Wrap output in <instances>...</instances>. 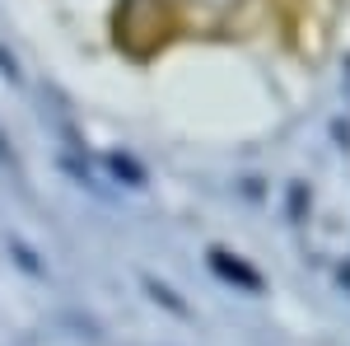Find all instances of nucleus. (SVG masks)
<instances>
[{
  "instance_id": "nucleus-1",
  "label": "nucleus",
  "mask_w": 350,
  "mask_h": 346,
  "mask_svg": "<svg viewBox=\"0 0 350 346\" xmlns=\"http://www.w3.org/2000/svg\"><path fill=\"white\" fill-rule=\"evenodd\" d=\"M211 267H215V271L224 276V281H234V286H243L247 295H262V286H267V281H262V276H257L252 267L243 262L239 253H229V248H211Z\"/></svg>"
},
{
  "instance_id": "nucleus-2",
  "label": "nucleus",
  "mask_w": 350,
  "mask_h": 346,
  "mask_svg": "<svg viewBox=\"0 0 350 346\" xmlns=\"http://www.w3.org/2000/svg\"><path fill=\"white\" fill-rule=\"evenodd\" d=\"M108 164H112V173H117V178H126V187H145V169H140L131 155H112Z\"/></svg>"
},
{
  "instance_id": "nucleus-3",
  "label": "nucleus",
  "mask_w": 350,
  "mask_h": 346,
  "mask_svg": "<svg viewBox=\"0 0 350 346\" xmlns=\"http://www.w3.org/2000/svg\"><path fill=\"white\" fill-rule=\"evenodd\" d=\"M145 291L154 295V299H159L163 309H173V314H178V319H187V304H183V299H178V295L168 291V286H159V281H154V276H145Z\"/></svg>"
},
{
  "instance_id": "nucleus-4",
  "label": "nucleus",
  "mask_w": 350,
  "mask_h": 346,
  "mask_svg": "<svg viewBox=\"0 0 350 346\" xmlns=\"http://www.w3.org/2000/svg\"><path fill=\"white\" fill-rule=\"evenodd\" d=\"M10 253H14V258H19V267H24V271H33V276H38V271H42V267H38V258H33V248H28L24 239H10Z\"/></svg>"
},
{
  "instance_id": "nucleus-5",
  "label": "nucleus",
  "mask_w": 350,
  "mask_h": 346,
  "mask_svg": "<svg viewBox=\"0 0 350 346\" xmlns=\"http://www.w3.org/2000/svg\"><path fill=\"white\" fill-rule=\"evenodd\" d=\"M0 75H5L10 84H19V80H24V75H19V61H14L10 52H5V47H0Z\"/></svg>"
},
{
  "instance_id": "nucleus-6",
  "label": "nucleus",
  "mask_w": 350,
  "mask_h": 346,
  "mask_svg": "<svg viewBox=\"0 0 350 346\" xmlns=\"http://www.w3.org/2000/svg\"><path fill=\"white\" fill-rule=\"evenodd\" d=\"M191 5H201V10H211V14H229V10H239L243 0H191Z\"/></svg>"
},
{
  "instance_id": "nucleus-7",
  "label": "nucleus",
  "mask_w": 350,
  "mask_h": 346,
  "mask_svg": "<svg viewBox=\"0 0 350 346\" xmlns=\"http://www.w3.org/2000/svg\"><path fill=\"white\" fill-rule=\"evenodd\" d=\"M304 201H308V187L295 183V187H290V215H295V220L304 215Z\"/></svg>"
},
{
  "instance_id": "nucleus-8",
  "label": "nucleus",
  "mask_w": 350,
  "mask_h": 346,
  "mask_svg": "<svg viewBox=\"0 0 350 346\" xmlns=\"http://www.w3.org/2000/svg\"><path fill=\"white\" fill-rule=\"evenodd\" d=\"M0 164L14 169V150H10V136H5V132H0Z\"/></svg>"
},
{
  "instance_id": "nucleus-9",
  "label": "nucleus",
  "mask_w": 350,
  "mask_h": 346,
  "mask_svg": "<svg viewBox=\"0 0 350 346\" xmlns=\"http://www.w3.org/2000/svg\"><path fill=\"white\" fill-rule=\"evenodd\" d=\"M332 132H336V140H341V150H350V127L346 122H332Z\"/></svg>"
},
{
  "instance_id": "nucleus-10",
  "label": "nucleus",
  "mask_w": 350,
  "mask_h": 346,
  "mask_svg": "<svg viewBox=\"0 0 350 346\" xmlns=\"http://www.w3.org/2000/svg\"><path fill=\"white\" fill-rule=\"evenodd\" d=\"M341 281H346V286H350V262H341Z\"/></svg>"
}]
</instances>
